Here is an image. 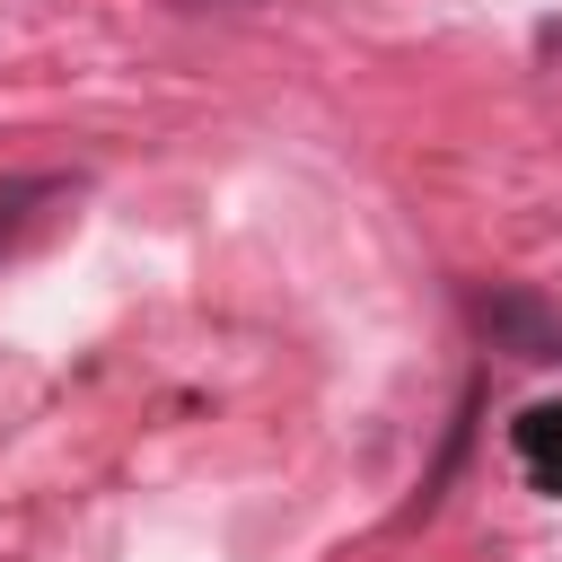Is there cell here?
I'll return each instance as SVG.
<instances>
[{"label":"cell","instance_id":"cell-1","mask_svg":"<svg viewBox=\"0 0 562 562\" xmlns=\"http://www.w3.org/2000/svg\"><path fill=\"white\" fill-rule=\"evenodd\" d=\"M474 316H483V334L509 351V360H562V307L553 299H536V290H518V281H501V290H483L474 299Z\"/></svg>","mask_w":562,"mask_h":562},{"label":"cell","instance_id":"cell-2","mask_svg":"<svg viewBox=\"0 0 562 562\" xmlns=\"http://www.w3.org/2000/svg\"><path fill=\"white\" fill-rule=\"evenodd\" d=\"M509 457H518V474H527L536 492L562 501V404H527V413L509 422Z\"/></svg>","mask_w":562,"mask_h":562},{"label":"cell","instance_id":"cell-3","mask_svg":"<svg viewBox=\"0 0 562 562\" xmlns=\"http://www.w3.org/2000/svg\"><path fill=\"white\" fill-rule=\"evenodd\" d=\"M61 193V176H18V184H0V246L18 237V220H26V202H53Z\"/></svg>","mask_w":562,"mask_h":562}]
</instances>
